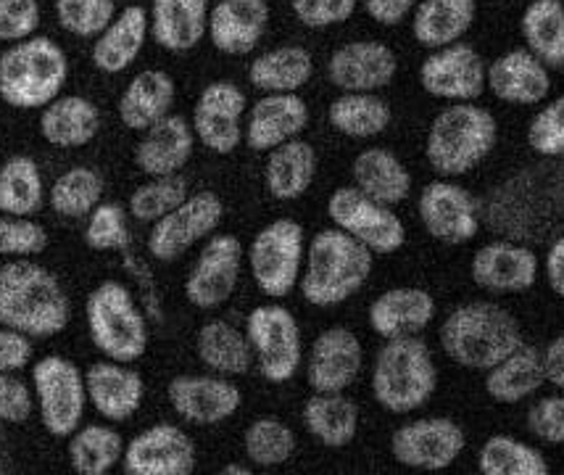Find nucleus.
Returning <instances> with one entry per match:
<instances>
[{
  "label": "nucleus",
  "instance_id": "nucleus-1",
  "mask_svg": "<svg viewBox=\"0 0 564 475\" xmlns=\"http://www.w3.org/2000/svg\"><path fill=\"white\" fill-rule=\"evenodd\" d=\"M482 204V223L520 244H552L564 233V159H543L494 185Z\"/></svg>",
  "mask_w": 564,
  "mask_h": 475
},
{
  "label": "nucleus",
  "instance_id": "nucleus-2",
  "mask_svg": "<svg viewBox=\"0 0 564 475\" xmlns=\"http://www.w3.org/2000/svg\"><path fill=\"white\" fill-rule=\"evenodd\" d=\"M72 301L58 276L32 259L0 265V327L30 338H53L66 331Z\"/></svg>",
  "mask_w": 564,
  "mask_h": 475
},
{
  "label": "nucleus",
  "instance_id": "nucleus-3",
  "mask_svg": "<svg viewBox=\"0 0 564 475\" xmlns=\"http://www.w3.org/2000/svg\"><path fill=\"white\" fill-rule=\"evenodd\" d=\"M372 267L375 253L367 246L338 227H325L306 246L304 272L299 280L301 296L317 310L346 304L367 285Z\"/></svg>",
  "mask_w": 564,
  "mask_h": 475
},
{
  "label": "nucleus",
  "instance_id": "nucleus-4",
  "mask_svg": "<svg viewBox=\"0 0 564 475\" xmlns=\"http://www.w3.org/2000/svg\"><path fill=\"white\" fill-rule=\"evenodd\" d=\"M525 344L517 317L494 301H467L441 325V349L465 370H491Z\"/></svg>",
  "mask_w": 564,
  "mask_h": 475
},
{
  "label": "nucleus",
  "instance_id": "nucleus-5",
  "mask_svg": "<svg viewBox=\"0 0 564 475\" xmlns=\"http://www.w3.org/2000/svg\"><path fill=\"white\" fill-rule=\"evenodd\" d=\"M499 143V122L488 109L469 104L446 106L430 122L425 159L441 177H462L486 162Z\"/></svg>",
  "mask_w": 564,
  "mask_h": 475
},
{
  "label": "nucleus",
  "instance_id": "nucleus-6",
  "mask_svg": "<svg viewBox=\"0 0 564 475\" xmlns=\"http://www.w3.org/2000/svg\"><path fill=\"white\" fill-rule=\"evenodd\" d=\"M69 58L56 40L32 35L0 53V98L11 109L43 111L62 96Z\"/></svg>",
  "mask_w": 564,
  "mask_h": 475
},
{
  "label": "nucleus",
  "instance_id": "nucleus-7",
  "mask_svg": "<svg viewBox=\"0 0 564 475\" xmlns=\"http://www.w3.org/2000/svg\"><path fill=\"white\" fill-rule=\"evenodd\" d=\"M369 388L386 412L409 414L422 410L438 388V367L430 346L420 336L386 338L375 354Z\"/></svg>",
  "mask_w": 564,
  "mask_h": 475
},
{
  "label": "nucleus",
  "instance_id": "nucleus-8",
  "mask_svg": "<svg viewBox=\"0 0 564 475\" xmlns=\"http://www.w3.org/2000/svg\"><path fill=\"white\" fill-rule=\"evenodd\" d=\"M87 333L96 349L113 363L132 365L148 352V323L130 288L119 280H104L85 301Z\"/></svg>",
  "mask_w": 564,
  "mask_h": 475
},
{
  "label": "nucleus",
  "instance_id": "nucleus-9",
  "mask_svg": "<svg viewBox=\"0 0 564 475\" xmlns=\"http://www.w3.org/2000/svg\"><path fill=\"white\" fill-rule=\"evenodd\" d=\"M306 259V236L301 223L280 217L264 225L248 246V267L264 296L285 299L299 285Z\"/></svg>",
  "mask_w": 564,
  "mask_h": 475
},
{
  "label": "nucleus",
  "instance_id": "nucleus-10",
  "mask_svg": "<svg viewBox=\"0 0 564 475\" xmlns=\"http://www.w3.org/2000/svg\"><path fill=\"white\" fill-rule=\"evenodd\" d=\"M32 391L40 423L53 439H69L85 420V373L62 354H48L32 365Z\"/></svg>",
  "mask_w": 564,
  "mask_h": 475
},
{
  "label": "nucleus",
  "instance_id": "nucleus-11",
  "mask_svg": "<svg viewBox=\"0 0 564 475\" xmlns=\"http://www.w3.org/2000/svg\"><path fill=\"white\" fill-rule=\"evenodd\" d=\"M246 336L251 341L259 376L282 386L295 378L304 363V341L299 320L282 304L253 306L246 317Z\"/></svg>",
  "mask_w": 564,
  "mask_h": 475
},
{
  "label": "nucleus",
  "instance_id": "nucleus-12",
  "mask_svg": "<svg viewBox=\"0 0 564 475\" xmlns=\"http://www.w3.org/2000/svg\"><path fill=\"white\" fill-rule=\"evenodd\" d=\"M327 217L333 227L348 233L372 253H395L406 244V227L393 206L369 198L356 185L333 191L327 198Z\"/></svg>",
  "mask_w": 564,
  "mask_h": 475
},
{
  "label": "nucleus",
  "instance_id": "nucleus-13",
  "mask_svg": "<svg viewBox=\"0 0 564 475\" xmlns=\"http://www.w3.org/2000/svg\"><path fill=\"white\" fill-rule=\"evenodd\" d=\"M225 217V201L214 191L191 193L177 209L151 225L148 233V253L156 262H177L198 240L217 233Z\"/></svg>",
  "mask_w": 564,
  "mask_h": 475
},
{
  "label": "nucleus",
  "instance_id": "nucleus-14",
  "mask_svg": "<svg viewBox=\"0 0 564 475\" xmlns=\"http://www.w3.org/2000/svg\"><path fill=\"white\" fill-rule=\"evenodd\" d=\"M467 433L452 418H420L399 425L391 436V454L409 471H448L462 457Z\"/></svg>",
  "mask_w": 564,
  "mask_h": 475
},
{
  "label": "nucleus",
  "instance_id": "nucleus-15",
  "mask_svg": "<svg viewBox=\"0 0 564 475\" xmlns=\"http://www.w3.org/2000/svg\"><path fill=\"white\" fill-rule=\"evenodd\" d=\"M417 212L427 236L446 246L469 244L478 238L482 225L480 198L448 177L433 180L422 188Z\"/></svg>",
  "mask_w": 564,
  "mask_h": 475
},
{
  "label": "nucleus",
  "instance_id": "nucleus-16",
  "mask_svg": "<svg viewBox=\"0 0 564 475\" xmlns=\"http://www.w3.org/2000/svg\"><path fill=\"white\" fill-rule=\"evenodd\" d=\"M243 257V244L230 233H214L206 238L204 249L185 280V299L204 312L227 304L240 283Z\"/></svg>",
  "mask_w": 564,
  "mask_h": 475
},
{
  "label": "nucleus",
  "instance_id": "nucleus-17",
  "mask_svg": "<svg viewBox=\"0 0 564 475\" xmlns=\"http://www.w3.org/2000/svg\"><path fill=\"white\" fill-rule=\"evenodd\" d=\"M248 98L230 79H214L200 90L193 106V132L204 149L230 156L243 143V117Z\"/></svg>",
  "mask_w": 564,
  "mask_h": 475
},
{
  "label": "nucleus",
  "instance_id": "nucleus-18",
  "mask_svg": "<svg viewBox=\"0 0 564 475\" xmlns=\"http://www.w3.org/2000/svg\"><path fill=\"white\" fill-rule=\"evenodd\" d=\"M488 66L473 45L454 43L446 48L430 51L420 66V85L427 96L452 100V104H469L488 90Z\"/></svg>",
  "mask_w": 564,
  "mask_h": 475
},
{
  "label": "nucleus",
  "instance_id": "nucleus-19",
  "mask_svg": "<svg viewBox=\"0 0 564 475\" xmlns=\"http://www.w3.org/2000/svg\"><path fill=\"white\" fill-rule=\"evenodd\" d=\"M539 270L541 262L533 246L512 238L488 240L473 253V262H469L473 283L496 296L530 291L539 280Z\"/></svg>",
  "mask_w": 564,
  "mask_h": 475
},
{
  "label": "nucleus",
  "instance_id": "nucleus-20",
  "mask_svg": "<svg viewBox=\"0 0 564 475\" xmlns=\"http://www.w3.org/2000/svg\"><path fill=\"white\" fill-rule=\"evenodd\" d=\"M196 463V444L183 428L156 423L127 441L122 471L127 475H191Z\"/></svg>",
  "mask_w": 564,
  "mask_h": 475
},
{
  "label": "nucleus",
  "instance_id": "nucleus-21",
  "mask_svg": "<svg viewBox=\"0 0 564 475\" xmlns=\"http://www.w3.org/2000/svg\"><path fill=\"white\" fill-rule=\"evenodd\" d=\"M365 367V349L351 327L333 325L314 338L306 359V384L312 391L338 393L356 384Z\"/></svg>",
  "mask_w": 564,
  "mask_h": 475
},
{
  "label": "nucleus",
  "instance_id": "nucleus-22",
  "mask_svg": "<svg viewBox=\"0 0 564 475\" xmlns=\"http://www.w3.org/2000/svg\"><path fill=\"white\" fill-rule=\"evenodd\" d=\"M399 58L380 40H354L327 58V79L340 93H378L395 79Z\"/></svg>",
  "mask_w": 564,
  "mask_h": 475
},
{
  "label": "nucleus",
  "instance_id": "nucleus-23",
  "mask_svg": "<svg viewBox=\"0 0 564 475\" xmlns=\"http://www.w3.org/2000/svg\"><path fill=\"white\" fill-rule=\"evenodd\" d=\"M172 410L191 425H219L243 404V391L225 376H177L166 386Z\"/></svg>",
  "mask_w": 564,
  "mask_h": 475
},
{
  "label": "nucleus",
  "instance_id": "nucleus-24",
  "mask_svg": "<svg viewBox=\"0 0 564 475\" xmlns=\"http://www.w3.org/2000/svg\"><path fill=\"white\" fill-rule=\"evenodd\" d=\"M308 127V104L299 93H264L248 109L243 140L251 151L270 153Z\"/></svg>",
  "mask_w": 564,
  "mask_h": 475
},
{
  "label": "nucleus",
  "instance_id": "nucleus-25",
  "mask_svg": "<svg viewBox=\"0 0 564 475\" xmlns=\"http://www.w3.org/2000/svg\"><path fill=\"white\" fill-rule=\"evenodd\" d=\"M270 19L272 11L267 0H217L212 6L206 35L225 56H248L264 40Z\"/></svg>",
  "mask_w": 564,
  "mask_h": 475
},
{
  "label": "nucleus",
  "instance_id": "nucleus-26",
  "mask_svg": "<svg viewBox=\"0 0 564 475\" xmlns=\"http://www.w3.org/2000/svg\"><path fill=\"white\" fill-rule=\"evenodd\" d=\"M87 401L109 423H127L138 414L145 399V380L130 365L104 359L93 363L85 373Z\"/></svg>",
  "mask_w": 564,
  "mask_h": 475
},
{
  "label": "nucleus",
  "instance_id": "nucleus-27",
  "mask_svg": "<svg viewBox=\"0 0 564 475\" xmlns=\"http://www.w3.org/2000/svg\"><path fill=\"white\" fill-rule=\"evenodd\" d=\"M486 85L501 104L539 106L552 93V75L528 48H512L488 66Z\"/></svg>",
  "mask_w": 564,
  "mask_h": 475
},
{
  "label": "nucleus",
  "instance_id": "nucleus-28",
  "mask_svg": "<svg viewBox=\"0 0 564 475\" xmlns=\"http://www.w3.org/2000/svg\"><path fill=\"white\" fill-rule=\"evenodd\" d=\"M433 293L425 288L399 285L382 291L378 299L369 304L367 320L372 333L380 338H401V336H420L425 327L435 320Z\"/></svg>",
  "mask_w": 564,
  "mask_h": 475
},
{
  "label": "nucleus",
  "instance_id": "nucleus-29",
  "mask_svg": "<svg viewBox=\"0 0 564 475\" xmlns=\"http://www.w3.org/2000/svg\"><path fill=\"white\" fill-rule=\"evenodd\" d=\"M196 149L193 125L180 114H170L161 122L148 127L135 145V166L145 177L180 175Z\"/></svg>",
  "mask_w": 564,
  "mask_h": 475
},
{
  "label": "nucleus",
  "instance_id": "nucleus-30",
  "mask_svg": "<svg viewBox=\"0 0 564 475\" xmlns=\"http://www.w3.org/2000/svg\"><path fill=\"white\" fill-rule=\"evenodd\" d=\"M151 35V17L143 6H127L113 17L100 35L93 40V66L100 75H122L138 62Z\"/></svg>",
  "mask_w": 564,
  "mask_h": 475
},
{
  "label": "nucleus",
  "instance_id": "nucleus-31",
  "mask_svg": "<svg viewBox=\"0 0 564 475\" xmlns=\"http://www.w3.org/2000/svg\"><path fill=\"white\" fill-rule=\"evenodd\" d=\"M209 0H151V37L159 48L187 53L209 32Z\"/></svg>",
  "mask_w": 564,
  "mask_h": 475
},
{
  "label": "nucleus",
  "instance_id": "nucleus-32",
  "mask_svg": "<svg viewBox=\"0 0 564 475\" xmlns=\"http://www.w3.org/2000/svg\"><path fill=\"white\" fill-rule=\"evenodd\" d=\"M174 98H177V85L164 69H143L119 96V119L127 130L145 132L148 127L170 117Z\"/></svg>",
  "mask_w": 564,
  "mask_h": 475
},
{
  "label": "nucleus",
  "instance_id": "nucleus-33",
  "mask_svg": "<svg viewBox=\"0 0 564 475\" xmlns=\"http://www.w3.org/2000/svg\"><path fill=\"white\" fill-rule=\"evenodd\" d=\"M478 19V0H420L412 13V37L438 51L459 43Z\"/></svg>",
  "mask_w": 564,
  "mask_h": 475
},
{
  "label": "nucleus",
  "instance_id": "nucleus-34",
  "mask_svg": "<svg viewBox=\"0 0 564 475\" xmlns=\"http://www.w3.org/2000/svg\"><path fill=\"white\" fill-rule=\"evenodd\" d=\"M100 132V109L85 96H58L40 114V136L56 149H83Z\"/></svg>",
  "mask_w": 564,
  "mask_h": 475
},
{
  "label": "nucleus",
  "instance_id": "nucleus-35",
  "mask_svg": "<svg viewBox=\"0 0 564 475\" xmlns=\"http://www.w3.org/2000/svg\"><path fill=\"white\" fill-rule=\"evenodd\" d=\"M546 384V373H543V352L535 346L522 344L503 357L499 365L486 370V393L499 404H520L541 391Z\"/></svg>",
  "mask_w": 564,
  "mask_h": 475
},
{
  "label": "nucleus",
  "instance_id": "nucleus-36",
  "mask_svg": "<svg viewBox=\"0 0 564 475\" xmlns=\"http://www.w3.org/2000/svg\"><path fill=\"white\" fill-rule=\"evenodd\" d=\"M317 151L308 140L293 138L288 143L270 151L264 166V185L272 198L278 201H299L312 188L317 177Z\"/></svg>",
  "mask_w": 564,
  "mask_h": 475
},
{
  "label": "nucleus",
  "instance_id": "nucleus-37",
  "mask_svg": "<svg viewBox=\"0 0 564 475\" xmlns=\"http://www.w3.org/2000/svg\"><path fill=\"white\" fill-rule=\"evenodd\" d=\"M354 185L386 206H399L412 196V172L388 149H365L354 159Z\"/></svg>",
  "mask_w": 564,
  "mask_h": 475
},
{
  "label": "nucleus",
  "instance_id": "nucleus-38",
  "mask_svg": "<svg viewBox=\"0 0 564 475\" xmlns=\"http://www.w3.org/2000/svg\"><path fill=\"white\" fill-rule=\"evenodd\" d=\"M306 431L327 450H346L359 433V404L346 397V391H314L301 410Z\"/></svg>",
  "mask_w": 564,
  "mask_h": 475
},
{
  "label": "nucleus",
  "instance_id": "nucleus-39",
  "mask_svg": "<svg viewBox=\"0 0 564 475\" xmlns=\"http://www.w3.org/2000/svg\"><path fill=\"white\" fill-rule=\"evenodd\" d=\"M314 77V56L304 45H278L248 66V83L261 93H299Z\"/></svg>",
  "mask_w": 564,
  "mask_h": 475
},
{
  "label": "nucleus",
  "instance_id": "nucleus-40",
  "mask_svg": "<svg viewBox=\"0 0 564 475\" xmlns=\"http://www.w3.org/2000/svg\"><path fill=\"white\" fill-rule=\"evenodd\" d=\"M196 354L200 365L225 378L246 376L251 365L257 363L246 331H238L225 320H209V323L200 325L196 336Z\"/></svg>",
  "mask_w": 564,
  "mask_h": 475
},
{
  "label": "nucleus",
  "instance_id": "nucleus-41",
  "mask_svg": "<svg viewBox=\"0 0 564 475\" xmlns=\"http://www.w3.org/2000/svg\"><path fill=\"white\" fill-rule=\"evenodd\" d=\"M327 122L338 136L367 140L382 136L391 127L393 111L378 93H340L327 109Z\"/></svg>",
  "mask_w": 564,
  "mask_h": 475
},
{
  "label": "nucleus",
  "instance_id": "nucleus-42",
  "mask_svg": "<svg viewBox=\"0 0 564 475\" xmlns=\"http://www.w3.org/2000/svg\"><path fill=\"white\" fill-rule=\"evenodd\" d=\"M520 32L525 48L546 69H564V3L562 0H530L522 11Z\"/></svg>",
  "mask_w": 564,
  "mask_h": 475
},
{
  "label": "nucleus",
  "instance_id": "nucleus-43",
  "mask_svg": "<svg viewBox=\"0 0 564 475\" xmlns=\"http://www.w3.org/2000/svg\"><path fill=\"white\" fill-rule=\"evenodd\" d=\"M45 198L48 191L35 159L17 153L0 164V214L35 217L43 209Z\"/></svg>",
  "mask_w": 564,
  "mask_h": 475
},
{
  "label": "nucleus",
  "instance_id": "nucleus-44",
  "mask_svg": "<svg viewBox=\"0 0 564 475\" xmlns=\"http://www.w3.org/2000/svg\"><path fill=\"white\" fill-rule=\"evenodd\" d=\"M124 439L106 423H85L69 436V465L77 475H106L122 465Z\"/></svg>",
  "mask_w": 564,
  "mask_h": 475
},
{
  "label": "nucleus",
  "instance_id": "nucleus-45",
  "mask_svg": "<svg viewBox=\"0 0 564 475\" xmlns=\"http://www.w3.org/2000/svg\"><path fill=\"white\" fill-rule=\"evenodd\" d=\"M106 180L93 166H72L53 180L48 191L51 209L64 219H87L96 206L104 201Z\"/></svg>",
  "mask_w": 564,
  "mask_h": 475
},
{
  "label": "nucleus",
  "instance_id": "nucleus-46",
  "mask_svg": "<svg viewBox=\"0 0 564 475\" xmlns=\"http://www.w3.org/2000/svg\"><path fill=\"white\" fill-rule=\"evenodd\" d=\"M478 471L482 475H549V463L533 444L507 436V433H496L482 441Z\"/></svg>",
  "mask_w": 564,
  "mask_h": 475
},
{
  "label": "nucleus",
  "instance_id": "nucleus-47",
  "mask_svg": "<svg viewBox=\"0 0 564 475\" xmlns=\"http://www.w3.org/2000/svg\"><path fill=\"white\" fill-rule=\"evenodd\" d=\"M243 452L248 463L259 467L285 465L295 454V433L280 418H257L243 433Z\"/></svg>",
  "mask_w": 564,
  "mask_h": 475
},
{
  "label": "nucleus",
  "instance_id": "nucleus-48",
  "mask_svg": "<svg viewBox=\"0 0 564 475\" xmlns=\"http://www.w3.org/2000/svg\"><path fill=\"white\" fill-rule=\"evenodd\" d=\"M191 196V185L183 175H166V177H148L143 185L132 191L127 214L143 225L159 223L172 209H177L183 201Z\"/></svg>",
  "mask_w": 564,
  "mask_h": 475
},
{
  "label": "nucleus",
  "instance_id": "nucleus-49",
  "mask_svg": "<svg viewBox=\"0 0 564 475\" xmlns=\"http://www.w3.org/2000/svg\"><path fill=\"white\" fill-rule=\"evenodd\" d=\"M58 26L72 37L96 40L117 17V0H56Z\"/></svg>",
  "mask_w": 564,
  "mask_h": 475
},
{
  "label": "nucleus",
  "instance_id": "nucleus-50",
  "mask_svg": "<svg viewBox=\"0 0 564 475\" xmlns=\"http://www.w3.org/2000/svg\"><path fill=\"white\" fill-rule=\"evenodd\" d=\"M83 240L90 251H127L132 236L124 206L100 201L96 209L87 214Z\"/></svg>",
  "mask_w": 564,
  "mask_h": 475
},
{
  "label": "nucleus",
  "instance_id": "nucleus-51",
  "mask_svg": "<svg viewBox=\"0 0 564 475\" xmlns=\"http://www.w3.org/2000/svg\"><path fill=\"white\" fill-rule=\"evenodd\" d=\"M48 246V233L32 217L0 214V257L30 259Z\"/></svg>",
  "mask_w": 564,
  "mask_h": 475
},
{
  "label": "nucleus",
  "instance_id": "nucleus-52",
  "mask_svg": "<svg viewBox=\"0 0 564 475\" xmlns=\"http://www.w3.org/2000/svg\"><path fill=\"white\" fill-rule=\"evenodd\" d=\"M528 145L541 159H564V96L549 100L528 127Z\"/></svg>",
  "mask_w": 564,
  "mask_h": 475
},
{
  "label": "nucleus",
  "instance_id": "nucleus-53",
  "mask_svg": "<svg viewBox=\"0 0 564 475\" xmlns=\"http://www.w3.org/2000/svg\"><path fill=\"white\" fill-rule=\"evenodd\" d=\"M43 9L37 0H0V43H22L40 30Z\"/></svg>",
  "mask_w": 564,
  "mask_h": 475
},
{
  "label": "nucleus",
  "instance_id": "nucleus-54",
  "mask_svg": "<svg viewBox=\"0 0 564 475\" xmlns=\"http://www.w3.org/2000/svg\"><path fill=\"white\" fill-rule=\"evenodd\" d=\"M528 431L541 444L564 446V393L543 397L528 410Z\"/></svg>",
  "mask_w": 564,
  "mask_h": 475
},
{
  "label": "nucleus",
  "instance_id": "nucleus-55",
  "mask_svg": "<svg viewBox=\"0 0 564 475\" xmlns=\"http://www.w3.org/2000/svg\"><path fill=\"white\" fill-rule=\"evenodd\" d=\"M291 9L308 30H327L348 22L359 9V0H291Z\"/></svg>",
  "mask_w": 564,
  "mask_h": 475
},
{
  "label": "nucleus",
  "instance_id": "nucleus-56",
  "mask_svg": "<svg viewBox=\"0 0 564 475\" xmlns=\"http://www.w3.org/2000/svg\"><path fill=\"white\" fill-rule=\"evenodd\" d=\"M35 391L17 373L0 376V423L24 425L35 412Z\"/></svg>",
  "mask_w": 564,
  "mask_h": 475
},
{
  "label": "nucleus",
  "instance_id": "nucleus-57",
  "mask_svg": "<svg viewBox=\"0 0 564 475\" xmlns=\"http://www.w3.org/2000/svg\"><path fill=\"white\" fill-rule=\"evenodd\" d=\"M35 357V346L32 338L24 333L11 331V327H0V376L3 373H19Z\"/></svg>",
  "mask_w": 564,
  "mask_h": 475
},
{
  "label": "nucleus",
  "instance_id": "nucleus-58",
  "mask_svg": "<svg viewBox=\"0 0 564 475\" xmlns=\"http://www.w3.org/2000/svg\"><path fill=\"white\" fill-rule=\"evenodd\" d=\"M367 17L380 26H399L412 17L420 0H361Z\"/></svg>",
  "mask_w": 564,
  "mask_h": 475
},
{
  "label": "nucleus",
  "instance_id": "nucleus-59",
  "mask_svg": "<svg viewBox=\"0 0 564 475\" xmlns=\"http://www.w3.org/2000/svg\"><path fill=\"white\" fill-rule=\"evenodd\" d=\"M543 270H546L549 288H552L556 296L564 299V233L549 244Z\"/></svg>",
  "mask_w": 564,
  "mask_h": 475
},
{
  "label": "nucleus",
  "instance_id": "nucleus-60",
  "mask_svg": "<svg viewBox=\"0 0 564 475\" xmlns=\"http://www.w3.org/2000/svg\"><path fill=\"white\" fill-rule=\"evenodd\" d=\"M543 373H546V384L564 393V333L549 341V346L543 349Z\"/></svg>",
  "mask_w": 564,
  "mask_h": 475
},
{
  "label": "nucleus",
  "instance_id": "nucleus-61",
  "mask_svg": "<svg viewBox=\"0 0 564 475\" xmlns=\"http://www.w3.org/2000/svg\"><path fill=\"white\" fill-rule=\"evenodd\" d=\"M251 473H253L251 467L238 465V463H232V465H225V467H221V475H251Z\"/></svg>",
  "mask_w": 564,
  "mask_h": 475
}]
</instances>
